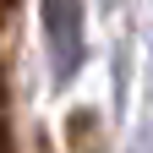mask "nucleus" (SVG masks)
Returning a JSON list of instances; mask_svg holds the SVG:
<instances>
[{"label": "nucleus", "mask_w": 153, "mask_h": 153, "mask_svg": "<svg viewBox=\"0 0 153 153\" xmlns=\"http://www.w3.org/2000/svg\"><path fill=\"white\" fill-rule=\"evenodd\" d=\"M0 153H11V99H6V76H0Z\"/></svg>", "instance_id": "nucleus-2"}, {"label": "nucleus", "mask_w": 153, "mask_h": 153, "mask_svg": "<svg viewBox=\"0 0 153 153\" xmlns=\"http://www.w3.org/2000/svg\"><path fill=\"white\" fill-rule=\"evenodd\" d=\"M49 33H60L66 66H71L76 60V6H71V0H49Z\"/></svg>", "instance_id": "nucleus-1"}, {"label": "nucleus", "mask_w": 153, "mask_h": 153, "mask_svg": "<svg viewBox=\"0 0 153 153\" xmlns=\"http://www.w3.org/2000/svg\"><path fill=\"white\" fill-rule=\"evenodd\" d=\"M11 6H16V0H0V22H6V16H11Z\"/></svg>", "instance_id": "nucleus-3"}]
</instances>
